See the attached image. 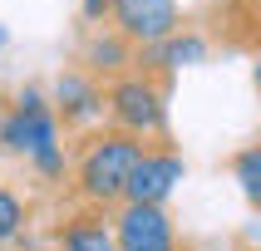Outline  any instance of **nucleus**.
I'll list each match as a JSON object with an SVG mask.
<instances>
[{
  "instance_id": "obj_13",
  "label": "nucleus",
  "mask_w": 261,
  "mask_h": 251,
  "mask_svg": "<svg viewBox=\"0 0 261 251\" xmlns=\"http://www.w3.org/2000/svg\"><path fill=\"white\" fill-rule=\"evenodd\" d=\"M158 54L168 59V64H192V59H202V40H163L158 44Z\"/></svg>"
},
{
  "instance_id": "obj_7",
  "label": "nucleus",
  "mask_w": 261,
  "mask_h": 251,
  "mask_svg": "<svg viewBox=\"0 0 261 251\" xmlns=\"http://www.w3.org/2000/svg\"><path fill=\"white\" fill-rule=\"evenodd\" d=\"M94 108H99V84L89 74H59V118L84 123Z\"/></svg>"
},
{
  "instance_id": "obj_14",
  "label": "nucleus",
  "mask_w": 261,
  "mask_h": 251,
  "mask_svg": "<svg viewBox=\"0 0 261 251\" xmlns=\"http://www.w3.org/2000/svg\"><path fill=\"white\" fill-rule=\"evenodd\" d=\"M114 10V0H84V20H103Z\"/></svg>"
},
{
  "instance_id": "obj_12",
  "label": "nucleus",
  "mask_w": 261,
  "mask_h": 251,
  "mask_svg": "<svg viewBox=\"0 0 261 251\" xmlns=\"http://www.w3.org/2000/svg\"><path fill=\"white\" fill-rule=\"evenodd\" d=\"M20 227H25V207H20V197H15V192L0 187V241H10Z\"/></svg>"
},
{
  "instance_id": "obj_16",
  "label": "nucleus",
  "mask_w": 261,
  "mask_h": 251,
  "mask_svg": "<svg viewBox=\"0 0 261 251\" xmlns=\"http://www.w3.org/2000/svg\"><path fill=\"white\" fill-rule=\"evenodd\" d=\"M0 44H5V30H0Z\"/></svg>"
},
{
  "instance_id": "obj_11",
  "label": "nucleus",
  "mask_w": 261,
  "mask_h": 251,
  "mask_svg": "<svg viewBox=\"0 0 261 251\" xmlns=\"http://www.w3.org/2000/svg\"><path fill=\"white\" fill-rule=\"evenodd\" d=\"M232 173H237V182H242V192H247V202H251V207H261V143L237 153Z\"/></svg>"
},
{
  "instance_id": "obj_1",
  "label": "nucleus",
  "mask_w": 261,
  "mask_h": 251,
  "mask_svg": "<svg viewBox=\"0 0 261 251\" xmlns=\"http://www.w3.org/2000/svg\"><path fill=\"white\" fill-rule=\"evenodd\" d=\"M138 153H143V138H133L123 128L94 133L84 143V153H79V192H84L89 202H114V197H123Z\"/></svg>"
},
{
  "instance_id": "obj_10",
  "label": "nucleus",
  "mask_w": 261,
  "mask_h": 251,
  "mask_svg": "<svg viewBox=\"0 0 261 251\" xmlns=\"http://www.w3.org/2000/svg\"><path fill=\"white\" fill-rule=\"evenodd\" d=\"M64 251H114V236H109V227L94 217H79L64 232Z\"/></svg>"
},
{
  "instance_id": "obj_2",
  "label": "nucleus",
  "mask_w": 261,
  "mask_h": 251,
  "mask_svg": "<svg viewBox=\"0 0 261 251\" xmlns=\"http://www.w3.org/2000/svg\"><path fill=\"white\" fill-rule=\"evenodd\" d=\"M0 143L10 148V153H30L44 173L59 168V118L49 114V103H44L35 89L20 94L15 108L0 118Z\"/></svg>"
},
{
  "instance_id": "obj_15",
  "label": "nucleus",
  "mask_w": 261,
  "mask_h": 251,
  "mask_svg": "<svg viewBox=\"0 0 261 251\" xmlns=\"http://www.w3.org/2000/svg\"><path fill=\"white\" fill-rule=\"evenodd\" d=\"M256 89H261V64H256Z\"/></svg>"
},
{
  "instance_id": "obj_8",
  "label": "nucleus",
  "mask_w": 261,
  "mask_h": 251,
  "mask_svg": "<svg viewBox=\"0 0 261 251\" xmlns=\"http://www.w3.org/2000/svg\"><path fill=\"white\" fill-rule=\"evenodd\" d=\"M222 30L237 49H261V0H232L222 10Z\"/></svg>"
},
{
  "instance_id": "obj_9",
  "label": "nucleus",
  "mask_w": 261,
  "mask_h": 251,
  "mask_svg": "<svg viewBox=\"0 0 261 251\" xmlns=\"http://www.w3.org/2000/svg\"><path fill=\"white\" fill-rule=\"evenodd\" d=\"M128 49H133V44L123 40L118 30H114V35H94V40L84 44V64H89V69H103V74H118L123 64H128Z\"/></svg>"
},
{
  "instance_id": "obj_6",
  "label": "nucleus",
  "mask_w": 261,
  "mask_h": 251,
  "mask_svg": "<svg viewBox=\"0 0 261 251\" xmlns=\"http://www.w3.org/2000/svg\"><path fill=\"white\" fill-rule=\"evenodd\" d=\"M182 182V158L177 153H168V148H143L138 153V162H133L128 173V187H123V197L128 202H158Z\"/></svg>"
},
{
  "instance_id": "obj_3",
  "label": "nucleus",
  "mask_w": 261,
  "mask_h": 251,
  "mask_svg": "<svg viewBox=\"0 0 261 251\" xmlns=\"http://www.w3.org/2000/svg\"><path fill=\"white\" fill-rule=\"evenodd\" d=\"M109 114H114V128L133 133V138L168 128V99H163V89L153 79H143V74L114 79V89H109Z\"/></svg>"
},
{
  "instance_id": "obj_5",
  "label": "nucleus",
  "mask_w": 261,
  "mask_h": 251,
  "mask_svg": "<svg viewBox=\"0 0 261 251\" xmlns=\"http://www.w3.org/2000/svg\"><path fill=\"white\" fill-rule=\"evenodd\" d=\"M114 251H177L173 217L158 202H128L114 221Z\"/></svg>"
},
{
  "instance_id": "obj_4",
  "label": "nucleus",
  "mask_w": 261,
  "mask_h": 251,
  "mask_svg": "<svg viewBox=\"0 0 261 251\" xmlns=\"http://www.w3.org/2000/svg\"><path fill=\"white\" fill-rule=\"evenodd\" d=\"M109 20L128 44L158 49L163 40L177 35V0H114Z\"/></svg>"
}]
</instances>
